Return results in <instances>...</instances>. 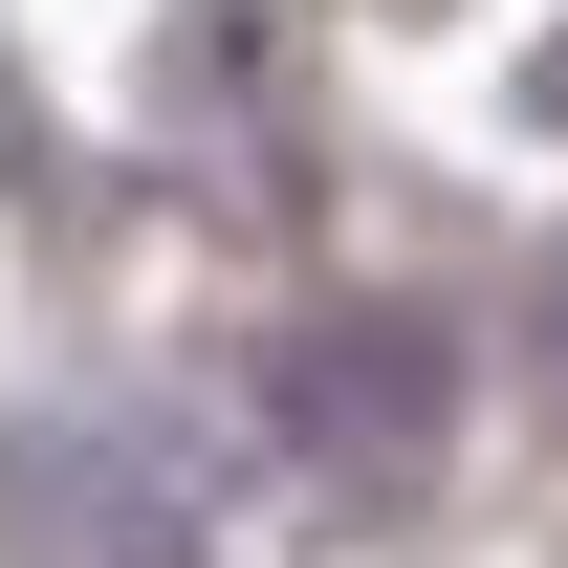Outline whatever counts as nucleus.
<instances>
[{"label": "nucleus", "mask_w": 568, "mask_h": 568, "mask_svg": "<svg viewBox=\"0 0 568 568\" xmlns=\"http://www.w3.org/2000/svg\"><path fill=\"white\" fill-rule=\"evenodd\" d=\"M437 416H459V351H437L416 306H306V328H284V372H263V437H284L328 503L437 481Z\"/></svg>", "instance_id": "f257e3e1"}, {"label": "nucleus", "mask_w": 568, "mask_h": 568, "mask_svg": "<svg viewBox=\"0 0 568 568\" xmlns=\"http://www.w3.org/2000/svg\"><path fill=\"white\" fill-rule=\"evenodd\" d=\"M22 547L44 568H197V503H175L153 437L67 416V437H22Z\"/></svg>", "instance_id": "f03ea898"}, {"label": "nucleus", "mask_w": 568, "mask_h": 568, "mask_svg": "<svg viewBox=\"0 0 568 568\" xmlns=\"http://www.w3.org/2000/svg\"><path fill=\"white\" fill-rule=\"evenodd\" d=\"M547 110H568V44H547Z\"/></svg>", "instance_id": "7ed1b4c3"}, {"label": "nucleus", "mask_w": 568, "mask_h": 568, "mask_svg": "<svg viewBox=\"0 0 568 568\" xmlns=\"http://www.w3.org/2000/svg\"><path fill=\"white\" fill-rule=\"evenodd\" d=\"M547 351H568V306H547Z\"/></svg>", "instance_id": "20e7f679"}]
</instances>
